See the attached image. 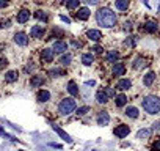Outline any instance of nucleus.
<instances>
[{
  "label": "nucleus",
  "instance_id": "f257e3e1",
  "mask_svg": "<svg viewBox=\"0 0 160 151\" xmlns=\"http://www.w3.org/2000/svg\"><path fill=\"white\" fill-rule=\"evenodd\" d=\"M96 21L101 27L104 29H112L116 25L118 22V16L116 13H113L110 8H101L98 13H96Z\"/></svg>",
  "mask_w": 160,
  "mask_h": 151
},
{
  "label": "nucleus",
  "instance_id": "f03ea898",
  "mask_svg": "<svg viewBox=\"0 0 160 151\" xmlns=\"http://www.w3.org/2000/svg\"><path fill=\"white\" fill-rule=\"evenodd\" d=\"M141 104H143V109H144L148 113H151V115H155V113L160 112V98L155 96V95L146 96V98L141 101Z\"/></svg>",
  "mask_w": 160,
  "mask_h": 151
},
{
  "label": "nucleus",
  "instance_id": "7ed1b4c3",
  "mask_svg": "<svg viewBox=\"0 0 160 151\" xmlns=\"http://www.w3.org/2000/svg\"><path fill=\"white\" fill-rule=\"evenodd\" d=\"M75 110V101L72 98H64L60 101V106H58V112L61 115H69Z\"/></svg>",
  "mask_w": 160,
  "mask_h": 151
},
{
  "label": "nucleus",
  "instance_id": "20e7f679",
  "mask_svg": "<svg viewBox=\"0 0 160 151\" xmlns=\"http://www.w3.org/2000/svg\"><path fill=\"white\" fill-rule=\"evenodd\" d=\"M113 134L118 137V138H126L129 134H130V128L127 124H119L118 128H115Z\"/></svg>",
  "mask_w": 160,
  "mask_h": 151
},
{
  "label": "nucleus",
  "instance_id": "39448f33",
  "mask_svg": "<svg viewBox=\"0 0 160 151\" xmlns=\"http://www.w3.org/2000/svg\"><path fill=\"white\" fill-rule=\"evenodd\" d=\"M52 50H53L55 54H66V50H68V43H66V41H61V39H60V41H55Z\"/></svg>",
  "mask_w": 160,
  "mask_h": 151
},
{
  "label": "nucleus",
  "instance_id": "423d86ee",
  "mask_svg": "<svg viewBox=\"0 0 160 151\" xmlns=\"http://www.w3.org/2000/svg\"><path fill=\"white\" fill-rule=\"evenodd\" d=\"M14 43H16L18 46H27V44H28V36H27V33L18 32V33L14 35Z\"/></svg>",
  "mask_w": 160,
  "mask_h": 151
},
{
  "label": "nucleus",
  "instance_id": "0eeeda50",
  "mask_svg": "<svg viewBox=\"0 0 160 151\" xmlns=\"http://www.w3.org/2000/svg\"><path fill=\"white\" fill-rule=\"evenodd\" d=\"M52 129H53V131H55V132H57V134H58V135H60V137H61L64 142H68V143H72V138H71V135H69L68 132H64V131H63V129H61L58 124H55V123H53V124H52Z\"/></svg>",
  "mask_w": 160,
  "mask_h": 151
},
{
  "label": "nucleus",
  "instance_id": "6e6552de",
  "mask_svg": "<svg viewBox=\"0 0 160 151\" xmlns=\"http://www.w3.org/2000/svg\"><path fill=\"white\" fill-rule=\"evenodd\" d=\"M44 33H46V30H44L42 25H33L30 29V36L32 38H42Z\"/></svg>",
  "mask_w": 160,
  "mask_h": 151
},
{
  "label": "nucleus",
  "instance_id": "1a4fd4ad",
  "mask_svg": "<svg viewBox=\"0 0 160 151\" xmlns=\"http://www.w3.org/2000/svg\"><path fill=\"white\" fill-rule=\"evenodd\" d=\"M87 38H88L90 41L98 43V41H101V39H102V33H101L99 30H96V29H91V30H88V32H87Z\"/></svg>",
  "mask_w": 160,
  "mask_h": 151
},
{
  "label": "nucleus",
  "instance_id": "9d476101",
  "mask_svg": "<svg viewBox=\"0 0 160 151\" xmlns=\"http://www.w3.org/2000/svg\"><path fill=\"white\" fill-rule=\"evenodd\" d=\"M116 88L121 90V91L130 90V88H132V81H130V79H119L118 84H116Z\"/></svg>",
  "mask_w": 160,
  "mask_h": 151
},
{
  "label": "nucleus",
  "instance_id": "9b49d317",
  "mask_svg": "<svg viewBox=\"0 0 160 151\" xmlns=\"http://www.w3.org/2000/svg\"><path fill=\"white\" fill-rule=\"evenodd\" d=\"M16 19H18L19 24H25V22L30 19V11H28V10H21V11L18 13Z\"/></svg>",
  "mask_w": 160,
  "mask_h": 151
},
{
  "label": "nucleus",
  "instance_id": "f8f14e48",
  "mask_svg": "<svg viewBox=\"0 0 160 151\" xmlns=\"http://www.w3.org/2000/svg\"><path fill=\"white\" fill-rule=\"evenodd\" d=\"M157 29H158L157 21H148V22L143 25V30L148 32V33H154V32H157Z\"/></svg>",
  "mask_w": 160,
  "mask_h": 151
},
{
  "label": "nucleus",
  "instance_id": "ddd939ff",
  "mask_svg": "<svg viewBox=\"0 0 160 151\" xmlns=\"http://www.w3.org/2000/svg\"><path fill=\"white\" fill-rule=\"evenodd\" d=\"M108 121H110V115L107 113V112H99L98 113V124L99 126H105V124H108Z\"/></svg>",
  "mask_w": 160,
  "mask_h": 151
},
{
  "label": "nucleus",
  "instance_id": "4468645a",
  "mask_svg": "<svg viewBox=\"0 0 160 151\" xmlns=\"http://www.w3.org/2000/svg\"><path fill=\"white\" fill-rule=\"evenodd\" d=\"M53 55H55V52H53L52 49H42V50H41V58H42L44 61H47V63H50V61L53 60Z\"/></svg>",
  "mask_w": 160,
  "mask_h": 151
},
{
  "label": "nucleus",
  "instance_id": "2eb2a0df",
  "mask_svg": "<svg viewBox=\"0 0 160 151\" xmlns=\"http://www.w3.org/2000/svg\"><path fill=\"white\" fill-rule=\"evenodd\" d=\"M112 72H113V76H124V72H126V66H124L122 63H115Z\"/></svg>",
  "mask_w": 160,
  "mask_h": 151
},
{
  "label": "nucleus",
  "instance_id": "dca6fc26",
  "mask_svg": "<svg viewBox=\"0 0 160 151\" xmlns=\"http://www.w3.org/2000/svg\"><path fill=\"white\" fill-rule=\"evenodd\" d=\"M90 8H80L78 11H77V19L78 21H87L88 18H90Z\"/></svg>",
  "mask_w": 160,
  "mask_h": 151
},
{
  "label": "nucleus",
  "instance_id": "f3484780",
  "mask_svg": "<svg viewBox=\"0 0 160 151\" xmlns=\"http://www.w3.org/2000/svg\"><path fill=\"white\" fill-rule=\"evenodd\" d=\"M154 81H155V72H148L144 77H143V84L146 85V87H151L152 84H154Z\"/></svg>",
  "mask_w": 160,
  "mask_h": 151
},
{
  "label": "nucleus",
  "instance_id": "a211bd4d",
  "mask_svg": "<svg viewBox=\"0 0 160 151\" xmlns=\"http://www.w3.org/2000/svg\"><path fill=\"white\" fill-rule=\"evenodd\" d=\"M129 3H130V0H115V7L119 11H126L129 8Z\"/></svg>",
  "mask_w": 160,
  "mask_h": 151
},
{
  "label": "nucleus",
  "instance_id": "6ab92c4d",
  "mask_svg": "<svg viewBox=\"0 0 160 151\" xmlns=\"http://www.w3.org/2000/svg\"><path fill=\"white\" fill-rule=\"evenodd\" d=\"M36 99H38V102H47V101L50 99V93H49L47 90H41V91L38 93Z\"/></svg>",
  "mask_w": 160,
  "mask_h": 151
},
{
  "label": "nucleus",
  "instance_id": "aec40b11",
  "mask_svg": "<svg viewBox=\"0 0 160 151\" xmlns=\"http://www.w3.org/2000/svg\"><path fill=\"white\" fill-rule=\"evenodd\" d=\"M126 102H127V96H126L124 93H119V95H116V98H115V104H116L118 107H122V106H126Z\"/></svg>",
  "mask_w": 160,
  "mask_h": 151
},
{
  "label": "nucleus",
  "instance_id": "412c9836",
  "mask_svg": "<svg viewBox=\"0 0 160 151\" xmlns=\"http://www.w3.org/2000/svg\"><path fill=\"white\" fill-rule=\"evenodd\" d=\"M82 63H83L85 66L93 65V63H94V55H93V54H83V55H82Z\"/></svg>",
  "mask_w": 160,
  "mask_h": 151
},
{
  "label": "nucleus",
  "instance_id": "4be33fe9",
  "mask_svg": "<svg viewBox=\"0 0 160 151\" xmlns=\"http://www.w3.org/2000/svg\"><path fill=\"white\" fill-rule=\"evenodd\" d=\"M42 82H44L42 76H33V77H32V81H30V85L36 88V87H41V85H42Z\"/></svg>",
  "mask_w": 160,
  "mask_h": 151
},
{
  "label": "nucleus",
  "instance_id": "5701e85b",
  "mask_svg": "<svg viewBox=\"0 0 160 151\" xmlns=\"http://www.w3.org/2000/svg\"><path fill=\"white\" fill-rule=\"evenodd\" d=\"M118 57H119L118 50H110V52H107L105 60H107V61H110V63H113V61H118Z\"/></svg>",
  "mask_w": 160,
  "mask_h": 151
},
{
  "label": "nucleus",
  "instance_id": "b1692460",
  "mask_svg": "<svg viewBox=\"0 0 160 151\" xmlns=\"http://www.w3.org/2000/svg\"><path fill=\"white\" fill-rule=\"evenodd\" d=\"M66 88H68V91H69V93H71L72 96H77V95H78V90H77V84H75L74 81H69V82H68V87H66Z\"/></svg>",
  "mask_w": 160,
  "mask_h": 151
},
{
  "label": "nucleus",
  "instance_id": "393cba45",
  "mask_svg": "<svg viewBox=\"0 0 160 151\" xmlns=\"http://www.w3.org/2000/svg\"><path fill=\"white\" fill-rule=\"evenodd\" d=\"M5 81L10 82V84L16 82V81H18V72H16V71H8V72L5 74Z\"/></svg>",
  "mask_w": 160,
  "mask_h": 151
},
{
  "label": "nucleus",
  "instance_id": "a878e982",
  "mask_svg": "<svg viewBox=\"0 0 160 151\" xmlns=\"http://www.w3.org/2000/svg\"><path fill=\"white\" fill-rule=\"evenodd\" d=\"M96 101H98L99 104H105V102L108 101L107 93H105V91H98V93H96Z\"/></svg>",
  "mask_w": 160,
  "mask_h": 151
},
{
  "label": "nucleus",
  "instance_id": "bb28decb",
  "mask_svg": "<svg viewBox=\"0 0 160 151\" xmlns=\"http://www.w3.org/2000/svg\"><path fill=\"white\" fill-rule=\"evenodd\" d=\"M144 66H148V63H146V60H144L143 57H138V58L133 61V68H135V69H141V68H144Z\"/></svg>",
  "mask_w": 160,
  "mask_h": 151
},
{
  "label": "nucleus",
  "instance_id": "cd10ccee",
  "mask_svg": "<svg viewBox=\"0 0 160 151\" xmlns=\"http://www.w3.org/2000/svg\"><path fill=\"white\" fill-rule=\"evenodd\" d=\"M126 115L129 118H138V109L137 107H127L126 109Z\"/></svg>",
  "mask_w": 160,
  "mask_h": 151
},
{
  "label": "nucleus",
  "instance_id": "c85d7f7f",
  "mask_svg": "<svg viewBox=\"0 0 160 151\" xmlns=\"http://www.w3.org/2000/svg\"><path fill=\"white\" fill-rule=\"evenodd\" d=\"M80 2H82V0H66V8L68 10H75L80 5Z\"/></svg>",
  "mask_w": 160,
  "mask_h": 151
},
{
  "label": "nucleus",
  "instance_id": "c756f323",
  "mask_svg": "<svg viewBox=\"0 0 160 151\" xmlns=\"http://www.w3.org/2000/svg\"><path fill=\"white\" fill-rule=\"evenodd\" d=\"M71 61H72V55H71V54H63L61 58H60V63H61L63 66H68Z\"/></svg>",
  "mask_w": 160,
  "mask_h": 151
},
{
  "label": "nucleus",
  "instance_id": "7c9ffc66",
  "mask_svg": "<svg viewBox=\"0 0 160 151\" xmlns=\"http://www.w3.org/2000/svg\"><path fill=\"white\" fill-rule=\"evenodd\" d=\"M63 74H64V71H63V69H58V68L49 71V76H50V77H61Z\"/></svg>",
  "mask_w": 160,
  "mask_h": 151
},
{
  "label": "nucleus",
  "instance_id": "2f4dec72",
  "mask_svg": "<svg viewBox=\"0 0 160 151\" xmlns=\"http://www.w3.org/2000/svg\"><path fill=\"white\" fill-rule=\"evenodd\" d=\"M151 135V129H141L137 134V138H148Z\"/></svg>",
  "mask_w": 160,
  "mask_h": 151
},
{
  "label": "nucleus",
  "instance_id": "473e14b6",
  "mask_svg": "<svg viewBox=\"0 0 160 151\" xmlns=\"http://www.w3.org/2000/svg\"><path fill=\"white\" fill-rule=\"evenodd\" d=\"M88 112H90V106H83V107L77 109V115H78V117H83V115H87Z\"/></svg>",
  "mask_w": 160,
  "mask_h": 151
},
{
  "label": "nucleus",
  "instance_id": "72a5a7b5",
  "mask_svg": "<svg viewBox=\"0 0 160 151\" xmlns=\"http://www.w3.org/2000/svg\"><path fill=\"white\" fill-rule=\"evenodd\" d=\"M38 19H42V21H47V14L44 13V11H36V14H35Z\"/></svg>",
  "mask_w": 160,
  "mask_h": 151
},
{
  "label": "nucleus",
  "instance_id": "f704fd0d",
  "mask_svg": "<svg viewBox=\"0 0 160 151\" xmlns=\"http://www.w3.org/2000/svg\"><path fill=\"white\" fill-rule=\"evenodd\" d=\"M124 44H126V46H130V47H133V46H135V39H133V36H129V38L124 41Z\"/></svg>",
  "mask_w": 160,
  "mask_h": 151
},
{
  "label": "nucleus",
  "instance_id": "c9c22d12",
  "mask_svg": "<svg viewBox=\"0 0 160 151\" xmlns=\"http://www.w3.org/2000/svg\"><path fill=\"white\" fill-rule=\"evenodd\" d=\"M152 151H160V138L155 140V143L152 145Z\"/></svg>",
  "mask_w": 160,
  "mask_h": 151
},
{
  "label": "nucleus",
  "instance_id": "e433bc0d",
  "mask_svg": "<svg viewBox=\"0 0 160 151\" xmlns=\"http://www.w3.org/2000/svg\"><path fill=\"white\" fill-rule=\"evenodd\" d=\"M91 50H94V54H102V52H104V49H102L101 46H93Z\"/></svg>",
  "mask_w": 160,
  "mask_h": 151
},
{
  "label": "nucleus",
  "instance_id": "4c0bfd02",
  "mask_svg": "<svg viewBox=\"0 0 160 151\" xmlns=\"http://www.w3.org/2000/svg\"><path fill=\"white\" fill-rule=\"evenodd\" d=\"M104 91L107 93V96H108V98H112V96H115V90H113V88H105Z\"/></svg>",
  "mask_w": 160,
  "mask_h": 151
},
{
  "label": "nucleus",
  "instance_id": "58836bf2",
  "mask_svg": "<svg viewBox=\"0 0 160 151\" xmlns=\"http://www.w3.org/2000/svg\"><path fill=\"white\" fill-rule=\"evenodd\" d=\"M82 2H85L88 5H96V3H99V0H82Z\"/></svg>",
  "mask_w": 160,
  "mask_h": 151
},
{
  "label": "nucleus",
  "instance_id": "ea45409f",
  "mask_svg": "<svg viewBox=\"0 0 160 151\" xmlns=\"http://www.w3.org/2000/svg\"><path fill=\"white\" fill-rule=\"evenodd\" d=\"M0 27H2V29H8V27H11V25H10V21H3L2 24H0Z\"/></svg>",
  "mask_w": 160,
  "mask_h": 151
},
{
  "label": "nucleus",
  "instance_id": "a19ab883",
  "mask_svg": "<svg viewBox=\"0 0 160 151\" xmlns=\"http://www.w3.org/2000/svg\"><path fill=\"white\" fill-rule=\"evenodd\" d=\"M60 19H61L63 22H66V24H71V19H69L68 16H63V14H61V16H60Z\"/></svg>",
  "mask_w": 160,
  "mask_h": 151
},
{
  "label": "nucleus",
  "instance_id": "79ce46f5",
  "mask_svg": "<svg viewBox=\"0 0 160 151\" xmlns=\"http://www.w3.org/2000/svg\"><path fill=\"white\" fill-rule=\"evenodd\" d=\"M8 3V0H0V8H5Z\"/></svg>",
  "mask_w": 160,
  "mask_h": 151
},
{
  "label": "nucleus",
  "instance_id": "37998d69",
  "mask_svg": "<svg viewBox=\"0 0 160 151\" xmlns=\"http://www.w3.org/2000/svg\"><path fill=\"white\" fill-rule=\"evenodd\" d=\"M0 65H2V66H5V65H8V61H7V58H0Z\"/></svg>",
  "mask_w": 160,
  "mask_h": 151
},
{
  "label": "nucleus",
  "instance_id": "c03bdc74",
  "mask_svg": "<svg viewBox=\"0 0 160 151\" xmlns=\"http://www.w3.org/2000/svg\"><path fill=\"white\" fill-rule=\"evenodd\" d=\"M49 145H50L52 148H58V149L61 148V145H58V143H49Z\"/></svg>",
  "mask_w": 160,
  "mask_h": 151
},
{
  "label": "nucleus",
  "instance_id": "a18cd8bd",
  "mask_svg": "<svg viewBox=\"0 0 160 151\" xmlns=\"http://www.w3.org/2000/svg\"><path fill=\"white\" fill-rule=\"evenodd\" d=\"M87 85H90V87H94V85H96V82H94V81H88V82H87Z\"/></svg>",
  "mask_w": 160,
  "mask_h": 151
},
{
  "label": "nucleus",
  "instance_id": "49530a36",
  "mask_svg": "<svg viewBox=\"0 0 160 151\" xmlns=\"http://www.w3.org/2000/svg\"><path fill=\"white\" fill-rule=\"evenodd\" d=\"M3 134H5V131H3V128H2V126H0V135H3Z\"/></svg>",
  "mask_w": 160,
  "mask_h": 151
},
{
  "label": "nucleus",
  "instance_id": "de8ad7c7",
  "mask_svg": "<svg viewBox=\"0 0 160 151\" xmlns=\"http://www.w3.org/2000/svg\"><path fill=\"white\" fill-rule=\"evenodd\" d=\"M19 151H22V149H19Z\"/></svg>",
  "mask_w": 160,
  "mask_h": 151
}]
</instances>
